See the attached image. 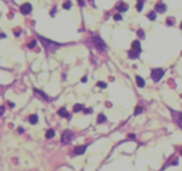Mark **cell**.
<instances>
[{"mask_svg": "<svg viewBox=\"0 0 182 171\" xmlns=\"http://www.w3.org/2000/svg\"><path fill=\"white\" fill-rule=\"evenodd\" d=\"M39 39H40V41H41V44H42V46L45 48V50H46L47 54L56 51L60 46L64 45V44H59V43H55V41H52V40L45 39L44 36H39Z\"/></svg>", "mask_w": 182, "mask_h": 171, "instance_id": "cell-1", "label": "cell"}, {"mask_svg": "<svg viewBox=\"0 0 182 171\" xmlns=\"http://www.w3.org/2000/svg\"><path fill=\"white\" fill-rule=\"evenodd\" d=\"M92 43H94V45H95V48L99 51H106V44H105V41L101 39L100 36L94 35L92 36Z\"/></svg>", "mask_w": 182, "mask_h": 171, "instance_id": "cell-2", "label": "cell"}, {"mask_svg": "<svg viewBox=\"0 0 182 171\" xmlns=\"http://www.w3.org/2000/svg\"><path fill=\"white\" fill-rule=\"evenodd\" d=\"M163 74H165V71L162 69L156 68V69H152V71H151V78H152V80L155 81V82H157V81H160V80L162 79Z\"/></svg>", "mask_w": 182, "mask_h": 171, "instance_id": "cell-3", "label": "cell"}, {"mask_svg": "<svg viewBox=\"0 0 182 171\" xmlns=\"http://www.w3.org/2000/svg\"><path fill=\"white\" fill-rule=\"evenodd\" d=\"M73 136H74L73 131H70V130H65V131L62 132V135H61V142H62L64 145L70 144L71 140H73Z\"/></svg>", "mask_w": 182, "mask_h": 171, "instance_id": "cell-4", "label": "cell"}, {"mask_svg": "<svg viewBox=\"0 0 182 171\" xmlns=\"http://www.w3.org/2000/svg\"><path fill=\"white\" fill-rule=\"evenodd\" d=\"M31 10H32V6H31V4H29V3H25V4H23L20 6V11H21V14H24V15L30 14Z\"/></svg>", "mask_w": 182, "mask_h": 171, "instance_id": "cell-5", "label": "cell"}, {"mask_svg": "<svg viewBox=\"0 0 182 171\" xmlns=\"http://www.w3.org/2000/svg\"><path fill=\"white\" fill-rule=\"evenodd\" d=\"M86 145H82V146H76L74 149V155L75 156H79V155H82L85 151H86Z\"/></svg>", "mask_w": 182, "mask_h": 171, "instance_id": "cell-6", "label": "cell"}, {"mask_svg": "<svg viewBox=\"0 0 182 171\" xmlns=\"http://www.w3.org/2000/svg\"><path fill=\"white\" fill-rule=\"evenodd\" d=\"M166 5L165 4H162V3H157L156 5H155V11L156 13H160V14H162V13H165L166 11Z\"/></svg>", "mask_w": 182, "mask_h": 171, "instance_id": "cell-7", "label": "cell"}, {"mask_svg": "<svg viewBox=\"0 0 182 171\" xmlns=\"http://www.w3.org/2000/svg\"><path fill=\"white\" fill-rule=\"evenodd\" d=\"M57 114L60 115V116H62V118H65V119H70L71 118V115L66 111V109L65 107H60L59 109V111H57Z\"/></svg>", "mask_w": 182, "mask_h": 171, "instance_id": "cell-8", "label": "cell"}, {"mask_svg": "<svg viewBox=\"0 0 182 171\" xmlns=\"http://www.w3.org/2000/svg\"><path fill=\"white\" fill-rule=\"evenodd\" d=\"M131 48H132V50H135L137 53H141V44L139 40H135V41H132L131 44Z\"/></svg>", "mask_w": 182, "mask_h": 171, "instance_id": "cell-9", "label": "cell"}, {"mask_svg": "<svg viewBox=\"0 0 182 171\" xmlns=\"http://www.w3.org/2000/svg\"><path fill=\"white\" fill-rule=\"evenodd\" d=\"M116 9L119 11H126V10H127V4L126 3H119L116 5Z\"/></svg>", "mask_w": 182, "mask_h": 171, "instance_id": "cell-10", "label": "cell"}, {"mask_svg": "<svg viewBox=\"0 0 182 171\" xmlns=\"http://www.w3.org/2000/svg\"><path fill=\"white\" fill-rule=\"evenodd\" d=\"M136 84H137V86H139V87H143V86H145V80H143L141 76L137 75L136 76Z\"/></svg>", "mask_w": 182, "mask_h": 171, "instance_id": "cell-11", "label": "cell"}, {"mask_svg": "<svg viewBox=\"0 0 182 171\" xmlns=\"http://www.w3.org/2000/svg\"><path fill=\"white\" fill-rule=\"evenodd\" d=\"M139 55H140V53L132 50V49L129 51V58H130V59H137V58H139Z\"/></svg>", "mask_w": 182, "mask_h": 171, "instance_id": "cell-12", "label": "cell"}, {"mask_svg": "<svg viewBox=\"0 0 182 171\" xmlns=\"http://www.w3.org/2000/svg\"><path fill=\"white\" fill-rule=\"evenodd\" d=\"M29 123L30 124H32V125H35L36 123H37V115H30L29 116Z\"/></svg>", "mask_w": 182, "mask_h": 171, "instance_id": "cell-13", "label": "cell"}, {"mask_svg": "<svg viewBox=\"0 0 182 171\" xmlns=\"http://www.w3.org/2000/svg\"><path fill=\"white\" fill-rule=\"evenodd\" d=\"M54 136H55V131H54L52 129H50V130H47V131H46V135H45L46 139H52Z\"/></svg>", "mask_w": 182, "mask_h": 171, "instance_id": "cell-14", "label": "cell"}, {"mask_svg": "<svg viewBox=\"0 0 182 171\" xmlns=\"http://www.w3.org/2000/svg\"><path fill=\"white\" fill-rule=\"evenodd\" d=\"M81 110H84V105H81V104H75L74 106V112H79Z\"/></svg>", "mask_w": 182, "mask_h": 171, "instance_id": "cell-15", "label": "cell"}, {"mask_svg": "<svg viewBox=\"0 0 182 171\" xmlns=\"http://www.w3.org/2000/svg\"><path fill=\"white\" fill-rule=\"evenodd\" d=\"M35 92H36V94H39V95H41V96H42V97H44V99H45V100H46V101H50V97H49V96L46 95V94H44L42 91H40V90L35 89Z\"/></svg>", "mask_w": 182, "mask_h": 171, "instance_id": "cell-16", "label": "cell"}, {"mask_svg": "<svg viewBox=\"0 0 182 171\" xmlns=\"http://www.w3.org/2000/svg\"><path fill=\"white\" fill-rule=\"evenodd\" d=\"M105 121H106V116H105L104 114H100L97 116V123L99 124H102V123H105Z\"/></svg>", "mask_w": 182, "mask_h": 171, "instance_id": "cell-17", "label": "cell"}, {"mask_svg": "<svg viewBox=\"0 0 182 171\" xmlns=\"http://www.w3.org/2000/svg\"><path fill=\"white\" fill-rule=\"evenodd\" d=\"M147 19L148 20H151V21H153L156 19V11H151V13H148L147 14Z\"/></svg>", "mask_w": 182, "mask_h": 171, "instance_id": "cell-18", "label": "cell"}, {"mask_svg": "<svg viewBox=\"0 0 182 171\" xmlns=\"http://www.w3.org/2000/svg\"><path fill=\"white\" fill-rule=\"evenodd\" d=\"M71 6H73V4H71V1H70V0H68V1H65V3L62 4V8H64V9H66V10H69Z\"/></svg>", "mask_w": 182, "mask_h": 171, "instance_id": "cell-19", "label": "cell"}, {"mask_svg": "<svg viewBox=\"0 0 182 171\" xmlns=\"http://www.w3.org/2000/svg\"><path fill=\"white\" fill-rule=\"evenodd\" d=\"M177 123H178V125L182 128V112L177 114Z\"/></svg>", "mask_w": 182, "mask_h": 171, "instance_id": "cell-20", "label": "cell"}, {"mask_svg": "<svg viewBox=\"0 0 182 171\" xmlns=\"http://www.w3.org/2000/svg\"><path fill=\"white\" fill-rule=\"evenodd\" d=\"M97 86L101 87V89H105V87H106L107 85H106V82H104V81H99V82H97Z\"/></svg>", "mask_w": 182, "mask_h": 171, "instance_id": "cell-21", "label": "cell"}, {"mask_svg": "<svg viewBox=\"0 0 182 171\" xmlns=\"http://www.w3.org/2000/svg\"><path fill=\"white\" fill-rule=\"evenodd\" d=\"M166 24H167V25H173V24H175V19H173V18H168V19L166 20Z\"/></svg>", "mask_w": 182, "mask_h": 171, "instance_id": "cell-22", "label": "cell"}, {"mask_svg": "<svg viewBox=\"0 0 182 171\" xmlns=\"http://www.w3.org/2000/svg\"><path fill=\"white\" fill-rule=\"evenodd\" d=\"M137 35H139V37H142L143 39V37H145V31H143L142 29H140L139 31H137Z\"/></svg>", "mask_w": 182, "mask_h": 171, "instance_id": "cell-23", "label": "cell"}, {"mask_svg": "<svg viewBox=\"0 0 182 171\" xmlns=\"http://www.w3.org/2000/svg\"><path fill=\"white\" fill-rule=\"evenodd\" d=\"M141 112H142V107L141 106H136V109H135V115H139Z\"/></svg>", "mask_w": 182, "mask_h": 171, "instance_id": "cell-24", "label": "cell"}, {"mask_svg": "<svg viewBox=\"0 0 182 171\" xmlns=\"http://www.w3.org/2000/svg\"><path fill=\"white\" fill-rule=\"evenodd\" d=\"M142 6H143V3H142V1H139V4H137V6H136L137 11H141V10H142Z\"/></svg>", "mask_w": 182, "mask_h": 171, "instance_id": "cell-25", "label": "cell"}, {"mask_svg": "<svg viewBox=\"0 0 182 171\" xmlns=\"http://www.w3.org/2000/svg\"><path fill=\"white\" fill-rule=\"evenodd\" d=\"M114 19L119 21V20H122V16H121V14H116V15H114Z\"/></svg>", "mask_w": 182, "mask_h": 171, "instance_id": "cell-26", "label": "cell"}, {"mask_svg": "<svg viewBox=\"0 0 182 171\" xmlns=\"http://www.w3.org/2000/svg\"><path fill=\"white\" fill-rule=\"evenodd\" d=\"M84 112L85 114H91L92 112V109H84Z\"/></svg>", "mask_w": 182, "mask_h": 171, "instance_id": "cell-27", "label": "cell"}, {"mask_svg": "<svg viewBox=\"0 0 182 171\" xmlns=\"http://www.w3.org/2000/svg\"><path fill=\"white\" fill-rule=\"evenodd\" d=\"M78 3L80 4V6H85V1H84V0H78Z\"/></svg>", "mask_w": 182, "mask_h": 171, "instance_id": "cell-28", "label": "cell"}, {"mask_svg": "<svg viewBox=\"0 0 182 171\" xmlns=\"http://www.w3.org/2000/svg\"><path fill=\"white\" fill-rule=\"evenodd\" d=\"M129 139H131V140H135V139H136V136H135L134 134H130V135H129Z\"/></svg>", "mask_w": 182, "mask_h": 171, "instance_id": "cell-29", "label": "cell"}, {"mask_svg": "<svg viewBox=\"0 0 182 171\" xmlns=\"http://www.w3.org/2000/svg\"><path fill=\"white\" fill-rule=\"evenodd\" d=\"M35 44H36L35 41H31V44H29V48H34V46H35Z\"/></svg>", "mask_w": 182, "mask_h": 171, "instance_id": "cell-30", "label": "cell"}, {"mask_svg": "<svg viewBox=\"0 0 182 171\" xmlns=\"http://www.w3.org/2000/svg\"><path fill=\"white\" fill-rule=\"evenodd\" d=\"M8 105H9L10 107H14V106H15V105H14V102H10V101L8 102Z\"/></svg>", "mask_w": 182, "mask_h": 171, "instance_id": "cell-31", "label": "cell"}, {"mask_svg": "<svg viewBox=\"0 0 182 171\" xmlns=\"http://www.w3.org/2000/svg\"><path fill=\"white\" fill-rule=\"evenodd\" d=\"M86 80H87V78H86V76H84V78L81 79V81H82V82H86Z\"/></svg>", "mask_w": 182, "mask_h": 171, "instance_id": "cell-32", "label": "cell"}, {"mask_svg": "<svg viewBox=\"0 0 182 171\" xmlns=\"http://www.w3.org/2000/svg\"><path fill=\"white\" fill-rule=\"evenodd\" d=\"M18 131L21 134V132H24V129H23V128H19V129H18Z\"/></svg>", "mask_w": 182, "mask_h": 171, "instance_id": "cell-33", "label": "cell"}, {"mask_svg": "<svg viewBox=\"0 0 182 171\" xmlns=\"http://www.w3.org/2000/svg\"><path fill=\"white\" fill-rule=\"evenodd\" d=\"M4 111H5V107L1 106V115H4Z\"/></svg>", "mask_w": 182, "mask_h": 171, "instance_id": "cell-34", "label": "cell"}, {"mask_svg": "<svg viewBox=\"0 0 182 171\" xmlns=\"http://www.w3.org/2000/svg\"><path fill=\"white\" fill-rule=\"evenodd\" d=\"M87 1H90L91 4H94V0H87Z\"/></svg>", "mask_w": 182, "mask_h": 171, "instance_id": "cell-35", "label": "cell"}, {"mask_svg": "<svg viewBox=\"0 0 182 171\" xmlns=\"http://www.w3.org/2000/svg\"><path fill=\"white\" fill-rule=\"evenodd\" d=\"M139 1H142V3H143V1H145V0H139Z\"/></svg>", "mask_w": 182, "mask_h": 171, "instance_id": "cell-36", "label": "cell"}, {"mask_svg": "<svg viewBox=\"0 0 182 171\" xmlns=\"http://www.w3.org/2000/svg\"><path fill=\"white\" fill-rule=\"evenodd\" d=\"M181 155H182V149H181Z\"/></svg>", "mask_w": 182, "mask_h": 171, "instance_id": "cell-37", "label": "cell"}, {"mask_svg": "<svg viewBox=\"0 0 182 171\" xmlns=\"http://www.w3.org/2000/svg\"><path fill=\"white\" fill-rule=\"evenodd\" d=\"M181 29H182V23H181Z\"/></svg>", "mask_w": 182, "mask_h": 171, "instance_id": "cell-38", "label": "cell"}]
</instances>
